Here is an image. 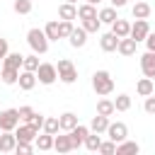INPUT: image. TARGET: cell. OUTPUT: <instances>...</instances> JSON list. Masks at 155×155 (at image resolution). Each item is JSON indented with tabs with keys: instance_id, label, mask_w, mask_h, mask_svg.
<instances>
[{
	"instance_id": "20",
	"label": "cell",
	"mask_w": 155,
	"mask_h": 155,
	"mask_svg": "<svg viewBox=\"0 0 155 155\" xmlns=\"http://www.w3.org/2000/svg\"><path fill=\"white\" fill-rule=\"evenodd\" d=\"M53 150L56 153H70L73 150V143H70V136H53Z\"/></svg>"
},
{
	"instance_id": "33",
	"label": "cell",
	"mask_w": 155,
	"mask_h": 155,
	"mask_svg": "<svg viewBox=\"0 0 155 155\" xmlns=\"http://www.w3.org/2000/svg\"><path fill=\"white\" fill-rule=\"evenodd\" d=\"M99 27H102L99 17H90V19H82V29H85L87 34H97V31H99Z\"/></svg>"
},
{
	"instance_id": "25",
	"label": "cell",
	"mask_w": 155,
	"mask_h": 155,
	"mask_svg": "<svg viewBox=\"0 0 155 155\" xmlns=\"http://www.w3.org/2000/svg\"><path fill=\"white\" fill-rule=\"evenodd\" d=\"M44 34H46V39L48 41H58L61 39V24L53 19V22H48L46 27H44Z\"/></svg>"
},
{
	"instance_id": "37",
	"label": "cell",
	"mask_w": 155,
	"mask_h": 155,
	"mask_svg": "<svg viewBox=\"0 0 155 155\" xmlns=\"http://www.w3.org/2000/svg\"><path fill=\"white\" fill-rule=\"evenodd\" d=\"M97 153H102V155H111V153H116V143H114L111 138H109V140H102Z\"/></svg>"
},
{
	"instance_id": "1",
	"label": "cell",
	"mask_w": 155,
	"mask_h": 155,
	"mask_svg": "<svg viewBox=\"0 0 155 155\" xmlns=\"http://www.w3.org/2000/svg\"><path fill=\"white\" fill-rule=\"evenodd\" d=\"M27 44H29V48H31L36 56H44V53L48 51V39H46L44 29H39V27H34V29L27 31Z\"/></svg>"
},
{
	"instance_id": "10",
	"label": "cell",
	"mask_w": 155,
	"mask_h": 155,
	"mask_svg": "<svg viewBox=\"0 0 155 155\" xmlns=\"http://www.w3.org/2000/svg\"><path fill=\"white\" fill-rule=\"evenodd\" d=\"M140 70L145 78H155V51H145L140 56Z\"/></svg>"
},
{
	"instance_id": "38",
	"label": "cell",
	"mask_w": 155,
	"mask_h": 155,
	"mask_svg": "<svg viewBox=\"0 0 155 155\" xmlns=\"http://www.w3.org/2000/svg\"><path fill=\"white\" fill-rule=\"evenodd\" d=\"M15 153L29 155V153H34V145H31V143H27V140H17V145H15Z\"/></svg>"
},
{
	"instance_id": "44",
	"label": "cell",
	"mask_w": 155,
	"mask_h": 155,
	"mask_svg": "<svg viewBox=\"0 0 155 155\" xmlns=\"http://www.w3.org/2000/svg\"><path fill=\"white\" fill-rule=\"evenodd\" d=\"M7 51H10V44H7V39H2V36H0V61L7 56Z\"/></svg>"
},
{
	"instance_id": "23",
	"label": "cell",
	"mask_w": 155,
	"mask_h": 155,
	"mask_svg": "<svg viewBox=\"0 0 155 155\" xmlns=\"http://www.w3.org/2000/svg\"><path fill=\"white\" fill-rule=\"evenodd\" d=\"M107 126H109V116H102V114L92 116V121H90V131H94V133H104Z\"/></svg>"
},
{
	"instance_id": "9",
	"label": "cell",
	"mask_w": 155,
	"mask_h": 155,
	"mask_svg": "<svg viewBox=\"0 0 155 155\" xmlns=\"http://www.w3.org/2000/svg\"><path fill=\"white\" fill-rule=\"evenodd\" d=\"M90 133V128L87 126H82V124H78L75 128H70L68 131V136H70V143H73V150H78L82 143H85V136Z\"/></svg>"
},
{
	"instance_id": "45",
	"label": "cell",
	"mask_w": 155,
	"mask_h": 155,
	"mask_svg": "<svg viewBox=\"0 0 155 155\" xmlns=\"http://www.w3.org/2000/svg\"><path fill=\"white\" fill-rule=\"evenodd\" d=\"M128 0H111V7H124Z\"/></svg>"
},
{
	"instance_id": "5",
	"label": "cell",
	"mask_w": 155,
	"mask_h": 155,
	"mask_svg": "<svg viewBox=\"0 0 155 155\" xmlns=\"http://www.w3.org/2000/svg\"><path fill=\"white\" fill-rule=\"evenodd\" d=\"M19 126V111L17 109H2L0 111V131H15Z\"/></svg>"
},
{
	"instance_id": "22",
	"label": "cell",
	"mask_w": 155,
	"mask_h": 155,
	"mask_svg": "<svg viewBox=\"0 0 155 155\" xmlns=\"http://www.w3.org/2000/svg\"><path fill=\"white\" fill-rule=\"evenodd\" d=\"M17 78H19V70L17 68H0V80L5 85H17Z\"/></svg>"
},
{
	"instance_id": "29",
	"label": "cell",
	"mask_w": 155,
	"mask_h": 155,
	"mask_svg": "<svg viewBox=\"0 0 155 155\" xmlns=\"http://www.w3.org/2000/svg\"><path fill=\"white\" fill-rule=\"evenodd\" d=\"M97 17H99L102 24H111V22L116 19V7H102V10L97 12Z\"/></svg>"
},
{
	"instance_id": "32",
	"label": "cell",
	"mask_w": 155,
	"mask_h": 155,
	"mask_svg": "<svg viewBox=\"0 0 155 155\" xmlns=\"http://www.w3.org/2000/svg\"><path fill=\"white\" fill-rule=\"evenodd\" d=\"M116 109H114V102L111 99H99L97 102V114H102V116H111Z\"/></svg>"
},
{
	"instance_id": "16",
	"label": "cell",
	"mask_w": 155,
	"mask_h": 155,
	"mask_svg": "<svg viewBox=\"0 0 155 155\" xmlns=\"http://www.w3.org/2000/svg\"><path fill=\"white\" fill-rule=\"evenodd\" d=\"M136 92L140 94V97H148V94H155V82H153V78H140L138 82H136Z\"/></svg>"
},
{
	"instance_id": "41",
	"label": "cell",
	"mask_w": 155,
	"mask_h": 155,
	"mask_svg": "<svg viewBox=\"0 0 155 155\" xmlns=\"http://www.w3.org/2000/svg\"><path fill=\"white\" fill-rule=\"evenodd\" d=\"M17 111H19V124H22V121H29V116L34 114V109H31L29 104H24V107H19Z\"/></svg>"
},
{
	"instance_id": "13",
	"label": "cell",
	"mask_w": 155,
	"mask_h": 155,
	"mask_svg": "<svg viewBox=\"0 0 155 155\" xmlns=\"http://www.w3.org/2000/svg\"><path fill=\"white\" fill-rule=\"evenodd\" d=\"M99 46H102L104 53H111V51H116V46H119V36H116L114 31H107V34L99 36Z\"/></svg>"
},
{
	"instance_id": "19",
	"label": "cell",
	"mask_w": 155,
	"mask_h": 155,
	"mask_svg": "<svg viewBox=\"0 0 155 155\" xmlns=\"http://www.w3.org/2000/svg\"><path fill=\"white\" fill-rule=\"evenodd\" d=\"M131 15H133L136 19H148V17H150V2H148V0H138V2L133 5Z\"/></svg>"
},
{
	"instance_id": "43",
	"label": "cell",
	"mask_w": 155,
	"mask_h": 155,
	"mask_svg": "<svg viewBox=\"0 0 155 155\" xmlns=\"http://www.w3.org/2000/svg\"><path fill=\"white\" fill-rule=\"evenodd\" d=\"M145 46H148V51H155V31H148V36H145Z\"/></svg>"
},
{
	"instance_id": "12",
	"label": "cell",
	"mask_w": 155,
	"mask_h": 155,
	"mask_svg": "<svg viewBox=\"0 0 155 155\" xmlns=\"http://www.w3.org/2000/svg\"><path fill=\"white\" fill-rule=\"evenodd\" d=\"M17 145L15 131H0V153H12Z\"/></svg>"
},
{
	"instance_id": "17",
	"label": "cell",
	"mask_w": 155,
	"mask_h": 155,
	"mask_svg": "<svg viewBox=\"0 0 155 155\" xmlns=\"http://www.w3.org/2000/svg\"><path fill=\"white\" fill-rule=\"evenodd\" d=\"M140 153V145L136 140H121L116 143V155H138Z\"/></svg>"
},
{
	"instance_id": "18",
	"label": "cell",
	"mask_w": 155,
	"mask_h": 155,
	"mask_svg": "<svg viewBox=\"0 0 155 155\" xmlns=\"http://www.w3.org/2000/svg\"><path fill=\"white\" fill-rule=\"evenodd\" d=\"M58 124H61V131H70V128H75L80 121H78V114H73V111H63V114L58 116Z\"/></svg>"
},
{
	"instance_id": "6",
	"label": "cell",
	"mask_w": 155,
	"mask_h": 155,
	"mask_svg": "<svg viewBox=\"0 0 155 155\" xmlns=\"http://www.w3.org/2000/svg\"><path fill=\"white\" fill-rule=\"evenodd\" d=\"M114 143H121V140H126L128 138V126L124 124V121H116V124H111L109 121V126H107V131H104Z\"/></svg>"
},
{
	"instance_id": "28",
	"label": "cell",
	"mask_w": 155,
	"mask_h": 155,
	"mask_svg": "<svg viewBox=\"0 0 155 155\" xmlns=\"http://www.w3.org/2000/svg\"><path fill=\"white\" fill-rule=\"evenodd\" d=\"M78 17H80V19H90V17H97V5L82 2V5L78 7Z\"/></svg>"
},
{
	"instance_id": "11",
	"label": "cell",
	"mask_w": 155,
	"mask_h": 155,
	"mask_svg": "<svg viewBox=\"0 0 155 155\" xmlns=\"http://www.w3.org/2000/svg\"><path fill=\"white\" fill-rule=\"evenodd\" d=\"M68 41H70L73 48H82V46L87 44V31H85L82 27H73V31L68 34Z\"/></svg>"
},
{
	"instance_id": "21",
	"label": "cell",
	"mask_w": 155,
	"mask_h": 155,
	"mask_svg": "<svg viewBox=\"0 0 155 155\" xmlns=\"http://www.w3.org/2000/svg\"><path fill=\"white\" fill-rule=\"evenodd\" d=\"M111 31L119 36V39H124V36H128V31H131V22H126V19H114L111 22Z\"/></svg>"
},
{
	"instance_id": "27",
	"label": "cell",
	"mask_w": 155,
	"mask_h": 155,
	"mask_svg": "<svg viewBox=\"0 0 155 155\" xmlns=\"http://www.w3.org/2000/svg\"><path fill=\"white\" fill-rule=\"evenodd\" d=\"M44 133H51V136H56L58 131H61V124H58V116H46L44 119Z\"/></svg>"
},
{
	"instance_id": "42",
	"label": "cell",
	"mask_w": 155,
	"mask_h": 155,
	"mask_svg": "<svg viewBox=\"0 0 155 155\" xmlns=\"http://www.w3.org/2000/svg\"><path fill=\"white\" fill-rule=\"evenodd\" d=\"M143 109H145L148 114H155V97H153V94H148V97H145V104H143Z\"/></svg>"
},
{
	"instance_id": "30",
	"label": "cell",
	"mask_w": 155,
	"mask_h": 155,
	"mask_svg": "<svg viewBox=\"0 0 155 155\" xmlns=\"http://www.w3.org/2000/svg\"><path fill=\"white\" fill-rule=\"evenodd\" d=\"M34 143H36L39 150H51V148H53V136H51V133H41V136L34 138Z\"/></svg>"
},
{
	"instance_id": "34",
	"label": "cell",
	"mask_w": 155,
	"mask_h": 155,
	"mask_svg": "<svg viewBox=\"0 0 155 155\" xmlns=\"http://www.w3.org/2000/svg\"><path fill=\"white\" fill-rule=\"evenodd\" d=\"M36 68H39V56H36V53L24 56V61H22V70H31V73H36Z\"/></svg>"
},
{
	"instance_id": "2",
	"label": "cell",
	"mask_w": 155,
	"mask_h": 155,
	"mask_svg": "<svg viewBox=\"0 0 155 155\" xmlns=\"http://www.w3.org/2000/svg\"><path fill=\"white\" fill-rule=\"evenodd\" d=\"M92 90L99 94V97H107L114 92V78L107 73V70H97L92 75Z\"/></svg>"
},
{
	"instance_id": "39",
	"label": "cell",
	"mask_w": 155,
	"mask_h": 155,
	"mask_svg": "<svg viewBox=\"0 0 155 155\" xmlns=\"http://www.w3.org/2000/svg\"><path fill=\"white\" fill-rule=\"evenodd\" d=\"M58 24H61V39H68V34L73 31V22L70 19H58Z\"/></svg>"
},
{
	"instance_id": "35",
	"label": "cell",
	"mask_w": 155,
	"mask_h": 155,
	"mask_svg": "<svg viewBox=\"0 0 155 155\" xmlns=\"http://www.w3.org/2000/svg\"><path fill=\"white\" fill-rule=\"evenodd\" d=\"M114 109H116V111H128V109H131V97H128V94H119V97L114 99Z\"/></svg>"
},
{
	"instance_id": "7",
	"label": "cell",
	"mask_w": 155,
	"mask_h": 155,
	"mask_svg": "<svg viewBox=\"0 0 155 155\" xmlns=\"http://www.w3.org/2000/svg\"><path fill=\"white\" fill-rule=\"evenodd\" d=\"M148 31H150V27H148V19H136V22L131 24V31H128V36H131V39H136V41H145Z\"/></svg>"
},
{
	"instance_id": "24",
	"label": "cell",
	"mask_w": 155,
	"mask_h": 155,
	"mask_svg": "<svg viewBox=\"0 0 155 155\" xmlns=\"http://www.w3.org/2000/svg\"><path fill=\"white\" fill-rule=\"evenodd\" d=\"M58 17H61V19H70V22H73V19L78 17V7H75L73 2H63V5L58 7Z\"/></svg>"
},
{
	"instance_id": "26",
	"label": "cell",
	"mask_w": 155,
	"mask_h": 155,
	"mask_svg": "<svg viewBox=\"0 0 155 155\" xmlns=\"http://www.w3.org/2000/svg\"><path fill=\"white\" fill-rule=\"evenodd\" d=\"M22 61H24L22 53H10V51H7V56L2 58V65H5V68H17V70H19V68H22Z\"/></svg>"
},
{
	"instance_id": "3",
	"label": "cell",
	"mask_w": 155,
	"mask_h": 155,
	"mask_svg": "<svg viewBox=\"0 0 155 155\" xmlns=\"http://www.w3.org/2000/svg\"><path fill=\"white\" fill-rule=\"evenodd\" d=\"M56 70H58V80L65 82V85H73V82L78 80V68L73 65L70 58H61L58 65H56Z\"/></svg>"
},
{
	"instance_id": "47",
	"label": "cell",
	"mask_w": 155,
	"mask_h": 155,
	"mask_svg": "<svg viewBox=\"0 0 155 155\" xmlns=\"http://www.w3.org/2000/svg\"><path fill=\"white\" fill-rule=\"evenodd\" d=\"M65 2H73V5H78V0H65Z\"/></svg>"
},
{
	"instance_id": "14",
	"label": "cell",
	"mask_w": 155,
	"mask_h": 155,
	"mask_svg": "<svg viewBox=\"0 0 155 155\" xmlns=\"http://www.w3.org/2000/svg\"><path fill=\"white\" fill-rule=\"evenodd\" d=\"M17 85H19V90H24V92L34 90V85H36V73H31V70H22L19 78H17Z\"/></svg>"
},
{
	"instance_id": "8",
	"label": "cell",
	"mask_w": 155,
	"mask_h": 155,
	"mask_svg": "<svg viewBox=\"0 0 155 155\" xmlns=\"http://www.w3.org/2000/svg\"><path fill=\"white\" fill-rule=\"evenodd\" d=\"M15 136H17V140H27V143H34V138L39 136V131H36L34 126H29L27 121H22V124L15 128Z\"/></svg>"
},
{
	"instance_id": "4",
	"label": "cell",
	"mask_w": 155,
	"mask_h": 155,
	"mask_svg": "<svg viewBox=\"0 0 155 155\" xmlns=\"http://www.w3.org/2000/svg\"><path fill=\"white\" fill-rule=\"evenodd\" d=\"M56 80H58L56 65H53V63H39V68H36V82H41V85H53Z\"/></svg>"
},
{
	"instance_id": "46",
	"label": "cell",
	"mask_w": 155,
	"mask_h": 155,
	"mask_svg": "<svg viewBox=\"0 0 155 155\" xmlns=\"http://www.w3.org/2000/svg\"><path fill=\"white\" fill-rule=\"evenodd\" d=\"M85 2H90V5H99L102 0H85Z\"/></svg>"
},
{
	"instance_id": "36",
	"label": "cell",
	"mask_w": 155,
	"mask_h": 155,
	"mask_svg": "<svg viewBox=\"0 0 155 155\" xmlns=\"http://www.w3.org/2000/svg\"><path fill=\"white\" fill-rule=\"evenodd\" d=\"M12 10L17 15H29L31 12V0H15L12 2Z\"/></svg>"
},
{
	"instance_id": "15",
	"label": "cell",
	"mask_w": 155,
	"mask_h": 155,
	"mask_svg": "<svg viewBox=\"0 0 155 155\" xmlns=\"http://www.w3.org/2000/svg\"><path fill=\"white\" fill-rule=\"evenodd\" d=\"M136 46H138V41L136 39H131V36H124V39H119V46H116V51L121 53V56H133L136 53Z\"/></svg>"
},
{
	"instance_id": "31",
	"label": "cell",
	"mask_w": 155,
	"mask_h": 155,
	"mask_svg": "<svg viewBox=\"0 0 155 155\" xmlns=\"http://www.w3.org/2000/svg\"><path fill=\"white\" fill-rule=\"evenodd\" d=\"M99 143H102V136L92 131V133H87V136H85V143H82V145H85L87 150H92V153H94V150H99Z\"/></svg>"
},
{
	"instance_id": "40",
	"label": "cell",
	"mask_w": 155,
	"mask_h": 155,
	"mask_svg": "<svg viewBox=\"0 0 155 155\" xmlns=\"http://www.w3.org/2000/svg\"><path fill=\"white\" fill-rule=\"evenodd\" d=\"M44 119H46V116H44V114H36V111H34V114H31V116H29V121H27V124H29V126H34V128H36V131H39V128H41V126H44Z\"/></svg>"
}]
</instances>
